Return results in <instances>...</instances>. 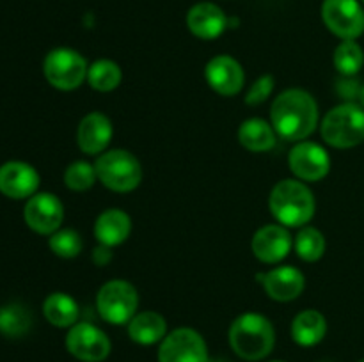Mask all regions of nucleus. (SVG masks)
I'll list each match as a JSON object with an SVG mask.
<instances>
[{
    "label": "nucleus",
    "instance_id": "21",
    "mask_svg": "<svg viewBox=\"0 0 364 362\" xmlns=\"http://www.w3.org/2000/svg\"><path fill=\"white\" fill-rule=\"evenodd\" d=\"M327 319L316 309L299 312L291 322V339L301 346H315L326 337Z\"/></svg>",
    "mask_w": 364,
    "mask_h": 362
},
{
    "label": "nucleus",
    "instance_id": "14",
    "mask_svg": "<svg viewBox=\"0 0 364 362\" xmlns=\"http://www.w3.org/2000/svg\"><path fill=\"white\" fill-rule=\"evenodd\" d=\"M291 245H294V241H291L290 233H288L287 227L279 226V224L263 226L262 229L256 231L251 241L252 254L267 265L283 261L290 254Z\"/></svg>",
    "mask_w": 364,
    "mask_h": 362
},
{
    "label": "nucleus",
    "instance_id": "34",
    "mask_svg": "<svg viewBox=\"0 0 364 362\" xmlns=\"http://www.w3.org/2000/svg\"><path fill=\"white\" fill-rule=\"evenodd\" d=\"M270 362H283V361H270Z\"/></svg>",
    "mask_w": 364,
    "mask_h": 362
},
{
    "label": "nucleus",
    "instance_id": "24",
    "mask_svg": "<svg viewBox=\"0 0 364 362\" xmlns=\"http://www.w3.org/2000/svg\"><path fill=\"white\" fill-rule=\"evenodd\" d=\"M121 78H123L121 67L109 59L96 60L87 70L89 85L100 92L114 91L121 84Z\"/></svg>",
    "mask_w": 364,
    "mask_h": 362
},
{
    "label": "nucleus",
    "instance_id": "25",
    "mask_svg": "<svg viewBox=\"0 0 364 362\" xmlns=\"http://www.w3.org/2000/svg\"><path fill=\"white\" fill-rule=\"evenodd\" d=\"M364 52L355 39H345L334 50V66L343 77H354L361 71Z\"/></svg>",
    "mask_w": 364,
    "mask_h": 362
},
{
    "label": "nucleus",
    "instance_id": "31",
    "mask_svg": "<svg viewBox=\"0 0 364 362\" xmlns=\"http://www.w3.org/2000/svg\"><path fill=\"white\" fill-rule=\"evenodd\" d=\"M361 89L363 85H359L358 80H352V78L348 77L343 78V80H338V92H340L345 99H348V102L354 98H359Z\"/></svg>",
    "mask_w": 364,
    "mask_h": 362
},
{
    "label": "nucleus",
    "instance_id": "28",
    "mask_svg": "<svg viewBox=\"0 0 364 362\" xmlns=\"http://www.w3.org/2000/svg\"><path fill=\"white\" fill-rule=\"evenodd\" d=\"M48 247L59 258H77L82 252V238L75 229H59L50 234Z\"/></svg>",
    "mask_w": 364,
    "mask_h": 362
},
{
    "label": "nucleus",
    "instance_id": "9",
    "mask_svg": "<svg viewBox=\"0 0 364 362\" xmlns=\"http://www.w3.org/2000/svg\"><path fill=\"white\" fill-rule=\"evenodd\" d=\"M66 350L82 362H102L110 355L109 336L92 323H75L66 334Z\"/></svg>",
    "mask_w": 364,
    "mask_h": 362
},
{
    "label": "nucleus",
    "instance_id": "4",
    "mask_svg": "<svg viewBox=\"0 0 364 362\" xmlns=\"http://www.w3.org/2000/svg\"><path fill=\"white\" fill-rule=\"evenodd\" d=\"M322 138L338 149H348L364 142V109L354 102L334 106L320 124Z\"/></svg>",
    "mask_w": 364,
    "mask_h": 362
},
{
    "label": "nucleus",
    "instance_id": "17",
    "mask_svg": "<svg viewBox=\"0 0 364 362\" xmlns=\"http://www.w3.org/2000/svg\"><path fill=\"white\" fill-rule=\"evenodd\" d=\"M112 123L102 112H91L80 121L77 131V142L80 151L85 155H98L105 153L112 138Z\"/></svg>",
    "mask_w": 364,
    "mask_h": 362
},
{
    "label": "nucleus",
    "instance_id": "5",
    "mask_svg": "<svg viewBox=\"0 0 364 362\" xmlns=\"http://www.w3.org/2000/svg\"><path fill=\"white\" fill-rule=\"evenodd\" d=\"M96 176L109 190L132 192L141 185L142 167L141 162L124 149H110L102 153L95 163Z\"/></svg>",
    "mask_w": 364,
    "mask_h": 362
},
{
    "label": "nucleus",
    "instance_id": "22",
    "mask_svg": "<svg viewBox=\"0 0 364 362\" xmlns=\"http://www.w3.org/2000/svg\"><path fill=\"white\" fill-rule=\"evenodd\" d=\"M43 314L53 327L70 329L75 323H78L80 309H78V304L73 297L55 291V293H50L43 302Z\"/></svg>",
    "mask_w": 364,
    "mask_h": 362
},
{
    "label": "nucleus",
    "instance_id": "27",
    "mask_svg": "<svg viewBox=\"0 0 364 362\" xmlns=\"http://www.w3.org/2000/svg\"><path fill=\"white\" fill-rule=\"evenodd\" d=\"M295 251L304 261H318L326 252V236L316 227H302L295 238Z\"/></svg>",
    "mask_w": 364,
    "mask_h": 362
},
{
    "label": "nucleus",
    "instance_id": "8",
    "mask_svg": "<svg viewBox=\"0 0 364 362\" xmlns=\"http://www.w3.org/2000/svg\"><path fill=\"white\" fill-rule=\"evenodd\" d=\"M159 362H208V346L198 330L174 329L160 343Z\"/></svg>",
    "mask_w": 364,
    "mask_h": 362
},
{
    "label": "nucleus",
    "instance_id": "11",
    "mask_svg": "<svg viewBox=\"0 0 364 362\" xmlns=\"http://www.w3.org/2000/svg\"><path fill=\"white\" fill-rule=\"evenodd\" d=\"M25 224L38 234H53L64 220V206L57 195L38 192L27 199L23 208Z\"/></svg>",
    "mask_w": 364,
    "mask_h": 362
},
{
    "label": "nucleus",
    "instance_id": "23",
    "mask_svg": "<svg viewBox=\"0 0 364 362\" xmlns=\"http://www.w3.org/2000/svg\"><path fill=\"white\" fill-rule=\"evenodd\" d=\"M276 135L272 124L259 117H251L238 128V141L245 149L252 153H263L272 149L276 146Z\"/></svg>",
    "mask_w": 364,
    "mask_h": 362
},
{
    "label": "nucleus",
    "instance_id": "3",
    "mask_svg": "<svg viewBox=\"0 0 364 362\" xmlns=\"http://www.w3.org/2000/svg\"><path fill=\"white\" fill-rule=\"evenodd\" d=\"M269 208L281 226L302 227L315 215V195L302 181L283 180L270 192Z\"/></svg>",
    "mask_w": 364,
    "mask_h": 362
},
{
    "label": "nucleus",
    "instance_id": "1",
    "mask_svg": "<svg viewBox=\"0 0 364 362\" xmlns=\"http://www.w3.org/2000/svg\"><path fill=\"white\" fill-rule=\"evenodd\" d=\"M270 124L279 137L301 142L318 124V105L304 89H288L274 99Z\"/></svg>",
    "mask_w": 364,
    "mask_h": 362
},
{
    "label": "nucleus",
    "instance_id": "29",
    "mask_svg": "<svg viewBox=\"0 0 364 362\" xmlns=\"http://www.w3.org/2000/svg\"><path fill=\"white\" fill-rule=\"evenodd\" d=\"M96 169L89 162L78 160L68 165L66 172H64V185L75 192H84L95 185L96 181Z\"/></svg>",
    "mask_w": 364,
    "mask_h": 362
},
{
    "label": "nucleus",
    "instance_id": "19",
    "mask_svg": "<svg viewBox=\"0 0 364 362\" xmlns=\"http://www.w3.org/2000/svg\"><path fill=\"white\" fill-rule=\"evenodd\" d=\"M132 231V220L123 209H105L100 213V216L95 222V236L96 240L107 247H116L121 245Z\"/></svg>",
    "mask_w": 364,
    "mask_h": 362
},
{
    "label": "nucleus",
    "instance_id": "30",
    "mask_svg": "<svg viewBox=\"0 0 364 362\" xmlns=\"http://www.w3.org/2000/svg\"><path fill=\"white\" fill-rule=\"evenodd\" d=\"M274 91V77L272 75H263L259 77L255 84L249 89L247 96H245V103L247 105H259V103L265 102Z\"/></svg>",
    "mask_w": 364,
    "mask_h": 362
},
{
    "label": "nucleus",
    "instance_id": "6",
    "mask_svg": "<svg viewBox=\"0 0 364 362\" xmlns=\"http://www.w3.org/2000/svg\"><path fill=\"white\" fill-rule=\"evenodd\" d=\"M96 307L100 316L112 325H127L137 314L139 295L134 284L114 279L100 287L96 295Z\"/></svg>",
    "mask_w": 364,
    "mask_h": 362
},
{
    "label": "nucleus",
    "instance_id": "12",
    "mask_svg": "<svg viewBox=\"0 0 364 362\" xmlns=\"http://www.w3.org/2000/svg\"><path fill=\"white\" fill-rule=\"evenodd\" d=\"M288 163L291 172L302 181H320L331 169V158L326 149L308 141L297 142V146L291 148Z\"/></svg>",
    "mask_w": 364,
    "mask_h": 362
},
{
    "label": "nucleus",
    "instance_id": "7",
    "mask_svg": "<svg viewBox=\"0 0 364 362\" xmlns=\"http://www.w3.org/2000/svg\"><path fill=\"white\" fill-rule=\"evenodd\" d=\"M87 62L84 57L71 48H55L45 57L43 73L52 87L60 91H73L87 78Z\"/></svg>",
    "mask_w": 364,
    "mask_h": 362
},
{
    "label": "nucleus",
    "instance_id": "15",
    "mask_svg": "<svg viewBox=\"0 0 364 362\" xmlns=\"http://www.w3.org/2000/svg\"><path fill=\"white\" fill-rule=\"evenodd\" d=\"M258 280L272 300L290 302L304 291V275L295 266H277L265 273H258Z\"/></svg>",
    "mask_w": 364,
    "mask_h": 362
},
{
    "label": "nucleus",
    "instance_id": "10",
    "mask_svg": "<svg viewBox=\"0 0 364 362\" xmlns=\"http://www.w3.org/2000/svg\"><path fill=\"white\" fill-rule=\"evenodd\" d=\"M322 20L343 41L358 39L364 32V9L358 0H323Z\"/></svg>",
    "mask_w": 364,
    "mask_h": 362
},
{
    "label": "nucleus",
    "instance_id": "35",
    "mask_svg": "<svg viewBox=\"0 0 364 362\" xmlns=\"http://www.w3.org/2000/svg\"><path fill=\"white\" fill-rule=\"evenodd\" d=\"M359 362H364V358H361V361H359Z\"/></svg>",
    "mask_w": 364,
    "mask_h": 362
},
{
    "label": "nucleus",
    "instance_id": "33",
    "mask_svg": "<svg viewBox=\"0 0 364 362\" xmlns=\"http://www.w3.org/2000/svg\"><path fill=\"white\" fill-rule=\"evenodd\" d=\"M359 102H361V106L364 109V85H363V89H361V94H359Z\"/></svg>",
    "mask_w": 364,
    "mask_h": 362
},
{
    "label": "nucleus",
    "instance_id": "32",
    "mask_svg": "<svg viewBox=\"0 0 364 362\" xmlns=\"http://www.w3.org/2000/svg\"><path fill=\"white\" fill-rule=\"evenodd\" d=\"M110 259H112V252H110V247H107V245L100 243V247H96L92 251V263L95 265L105 266Z\"/></svg>",
    "mask_w": 364,
    "mask_h": 362
},
{
    "label": "nucleus",
    "instance_id": "18",
    "mask_svg": "<svg viewBox=\"0 0 364 362\" xmlns=\"http://www.w3.org/2000/svg\"><path fill=\"white\" fill-rule=\"evenodd\" d=\"M187 25L192 34L199 39H215L224 32L228 18L219 6L212 2H199L191 7L187 14Z\"/></svg>",
    "mask_w": 364,
    "mask_h": 362
},
{
    "label": "nucleus",
    "instance_id": "36",
    "mask_svg": "<svg viewBox=\"0 0 364 362\" xmlns=\"http://www.w3.org/2000/svg\"><path fill=\"white\" fill-rule=\"evenodd\" d=\"M363 2H364V0H363Z\"/></svg>",
    "mask_w": 364,
    "mask_h": 362
},
{
    "label": "nucleus",
    "instance_id": "16",
    "mask_svg": "<svg viewBox=\"0 0 364 362\" xmlns=\"http://www.w3.org/2000/svg\"><path fill=\"white\" fill-rule=\"evenodd\" d=\"M206 82L223 96H235L244 87L245 75L240 62L230 55H217L208 60L205 70Z\"/></svg>",
    "mask_w": 364,
    "mask_h": 362
},
{
    "label": "nucleus",
    "instance_id": "26",
    "mask_svg": "<svg viewBox=\"0 0 364 362\" xmlns=\"http://www.w3.org/2000/svg\"><path fill=\"white\" fill-rule=\"evenodd\" d=\"M31 312L20 304L0 307V332L7 337H20L31 329Z\"/></svg>",
    "mask_w": 364,
    "mask_h": 362
},
{
    "label": "nucleus",
    "instance_id": "13",
    "mask_svg": "<svg viewBox=\"0 0 364 362\" xmlns=\"http://www.w3.org/2000/svg\"><path fill=\"white\" fill-rule=\"evenodd\" d=\"M39 174L31 163L11 160L0 165V192L9 199H31L38 194Z\"/></svg>",
    "mask_w": 364,
    "mask_h": 362
},
{
    "label": "nucleus",
    "instance_id": "20",
    "mask_svg": "<svg viewBox=\"0 0 364 362\" xmlns=\"http://www.w3.org/2000/svg\"><path fill=\"white\" fill-rule=\"evenodd\" d=\"M128 336L134 343L149 346L162 343L167 336V322L162 314L155 311H142L135 314L128 323Z\"/></svg>",
    "mask_w": 364,
    "mask_h": 362
},
{
    "label": "nucleus",
    "instance_id": "2",
    "mask_svg": "<svg viewBox=\"0 0 364 362\" xmlns=\"http://www.w3.org/2000/svg\"><path fill=\"white\" fill-rule=\"evenodd\" d=\"M230 344L244 361H262L274 350L276 330L270 319L259 312H244L231 323Z\"/></svg>",
    "mask_w": 364,
    "mask_h": 362
}]
</instances>
